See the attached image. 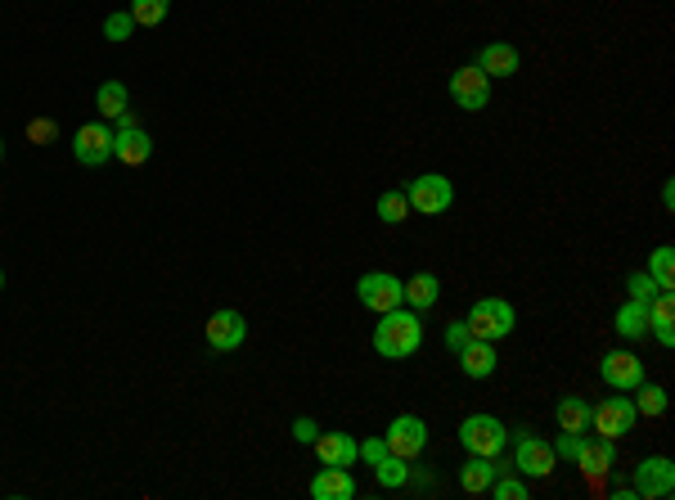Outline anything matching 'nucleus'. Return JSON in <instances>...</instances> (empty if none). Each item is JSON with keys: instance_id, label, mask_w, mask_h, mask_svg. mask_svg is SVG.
Returning <instances> with one entry per match:
<instances>
[{"instance_id": "1", "label": "nucleus", "mask_w": 675, "mask_h": 500, "mask_svg": "<svg viewBox=\"0 0 675 500\" xmlns=\"http://www.w3.org/2000/svg\"><path fill=\"white\" fill-rule=\"evenodd\" d=\"M419 343H423L419 311H405V302H401V307H392V311L378 316V325H374V352L378 356H387V361H405V356L419 352Z\"/></svg>"}, {"instance_id": "2", "label": "nucleus", "mask_w": 675, "mask_h": 500, "mask_svg": "<svg viewBox=\"0 0 675 500\" xmlns=\"http://www.w3.org/2000/svg\"><path fill=\"white\" fill-rule=\"evenodd\" d=\"M513 325H518V316H513V307L504 298H477L473 311H468V334L482 338V343H500V338H509Z\"/></svg>"}, {"instance_id": "3", "label": "nucleus", "mask_w": 675, "mask_h": 500, "mask_svg": "<svg viewBox=\"0 0 675 500\" xmlns=\"http://www.w3.org/2000/svg\"><path fill=\"white\" fill-rule=\"evenodd\" d=\"M405 199H410V212H423V217H441V212L455 203V185L441 172H423L405 185Z\"/></svg>"}, {"instance_id": "4", "label": "nucleus", "mask_w": 675, "mask_h": 500, "mask_svg": "<svg viewBox=\"0 0 675 500\" xmlns=\"http://www.w3.org/2000/svg\"><path fill=\"white\" fill-rule=\"evenodd\" d=\"M459 442H464L468 455H500L504 442H509V428L500 424L495 415H468L464 424H459Z\"/></svg>"}, {"instance_id": "5", "label": "nucleus", "mask_w": 675, "mask_h": 500, "mask_svg": "<svg viewBox=\"0 0 675 500\" xmlns=\"http://www.w3.org/2000/svg\"><path fill=\"white\" fill-rule=\"evenodd\" d=\"M356 298H360V307L365 311L383 316V311H392V307H401L405 302V284L396 280V275H387V271H369V275H360L356 280Z\"/></svg>"}, {"instance_id": "6", "label": "nucleus", "mask_w": 675, "mask_h": 500, "mask_svg": "<svg viewBox=\"0 0 675 500\" xmlns=\"http://www.w3.org/2000/svg\"><path fill=\"white\" fill-rule=\"evenodd\" d=\"M513 469H518L522 478H549V473L558 469V455H554V446L540 442V437L518 433L513 437Z\"/></svg>"}, {"instance_id": "7", "label": "nucleus", "mask_w": 675, "mask_h": 500, "mask_svg": "<svg viewBox=\"0 0 675 500\" xmlns=\"http://www.w3.org/2000/svg\"><path fill=\"white\" fill-rule=\"evenodd\" d=\"M450 100L468 113H482L486 104H491V77H486L477 64L455 68V73H450Z\"/></svg>"}, {"instance_id": "8", "label": "nucleus", "mask_w": 675, "mask_h": 500, "mask_svg": "<svg viewBox=\"0 0 675 500\" xmlns=\"http://www.w3.org/2000/svg\"><path fill=\"white\" fill-rule=\"evenodd\" d=\"M635 401L630 397H608L599 401V406H590V424L599 437H608V442H617V437H626L630 428H635Z\"/></svg>"}, {"instance_id": "9", "label": "nucleus", "mask_w": 675, "mask_h": 500, "mask_svg": "<svg viewBox=\"0 0 675 500\" xmlns=\"http://www.w3.org/2000/svg\"><path fill=\"white\" fill-rule=\"evenodd\" d=\"M72 158L81 167L108 163L113 158V131H108V122H86V127L72 131Z\"/></svg>"}, {"instance_id": "10", "label": "nucleus", "mask_w": 675, "mask_h": 500, "mask_svg": "<svg viewBox=\"0 0 675 500\" xmlns=\"http://www.w3.org/2000/svg\"><path fill=\"white\" fill-rule=\"evenodd\" d=\"M383 442H387V451L392 455L414 460V455H423V446H428V424H423L419 415H396L392 424H387Z\"/></svg>"}, {"instance_id": "11", "label": "nucleus", "mask_w": 675, "mask_h": 500, "mask_svg": "<svg viewBox=\"0 0 675 500\" xmlns=\"http://www.w3.org/2000/svg\"><path fill=\"white\" fill-rule=\"evenodd\" d=\"M675 491V464L666 455H644L635 469V496H648V500H662Z\"/></svg>"}, {"instance_id": "12", "label": "nucleus", "mask_w": 675, "mask_h": 500, "mask_svg": "<svg viewBox=\"0 0 675 500\" xmlns=\"http://www.w3.org/2000/svg\"><path fill=\"white\" fill-rule=\"evenodd\" d=\"M599 379L608 383L612 392H635L644 383V361L635 352H608L599 361Z\"/></svg>"}, {"instance_id": "13", "label": "nucleus", "mask_w": 675, "mask_h": 500, "mask_svg": "<svg viewBox=\"0 0 675 500\" xmlns=\"http://www.w3.org/2000/svg\"><path fill=\"white\" fill-rule=\"evenodd\" d=\"M243 338H248V320L239 311L234 307L212 311V320H207V347L212 352H234V347H243Z\"/></svg>"}, {"instance_id": "14", "label": "nucleus", "mask_w": 675, "mask_h": 500, "mask_svg": "<svg viewBox=\"0 0 675 500\" xmlns=\"http://www.w3.org/2000/svg\"><path fill=\"white\" fill-rule=\"evenodd\" d=\"M149 154H153L149 131H144L140 122H117V131H113V158L117 163L140 167V163H149Z\"/></svg>"}, {"instance_id": "15", "label": "nucleus", "mask_w": 675, "mask_h": 500, "mask_svg": "<svg viewBox=\"0 0 675 500\" xmlns=\"http://www.w3.org/2000/svg\"><path fill=\"white\" fill-rule=\"evenodd\" d=\"M311 496L315 500H356L360 487H356V478H351V469H342V464H324V469L311 478Z\"/></svg>"}, {"instance_id": "16", "label": "nucleus", "mask_w": 675, "mask_h": 500, "mask_svg": "<svg viewBox=\"0 0 675 500\" xmlns=\"http://www.w3.org/2000/svg\"><path fill=\"white\" fill-rule=\"evenodd\" d=\"M311 446H315V455H320V464H342V469L360 464V442L351 433H320Z\"/></svg>"}, {"instance_id": "17", "label": "nucleus", "mask_w": 675, "mask_h": 500, "mask_svg": "<svg viewBox=\"0 0 675 500\" xmlns=\"http://www.w3.org/2000/svg\"><path fill=\"white\" fill-rule=\"evenodd\" d=\"M455 356H459V370H464V379H491V374H495V343L468 338Z\"/></svg>"}, {"instance_id": "18", "label": "nucleus", "mask_w": 675, "mask_h": 500, "mask_svg": "<svg viewBox=\"0 0 675 500\" xmlns=\"http://www.w3.org/2000/svg\"><path fill=\"white\" fill-rule=\"evenodd\" d=\"M648 329L662 347H675V298L671 289H662L653 302H648Z\"/></svg>"}, {"instance_id": "19", "label": "nucleus", "mask_w": 675, "mask_h": 500, "mask_svg": "<svg viewBox=\"0 0 675 500\" xmlns=\"http://www.w3.org/2000/svg\"><path fill=\"white\" fill-rule=\"evenodd\" d=\"M572 464L585 473V478H603V473H612V464H617V446H612L608 437H599V442H585L581 455H576Z\"/></svg>"}, {"instance_id": "20", "label": "nucleus", "mask_w": 675, "mask_h": 500, "mask_svg": "<svg viewBox=\"0 0 675 500\" xmlns=\"http://www.w3.org/2000/svg\"><path fill=\"white\" fill-rule=\"evenodd\" d=\"M518 50L513 46H504V41H491V46H482L477 50V68H482L486 77H513L518 73Z\"/></svg>"}, {"instance_id": "21", "label": "nucleus", "mask_w": 675, "mask_h": 500, "mask_svg": "<svg viewBox=\"0 0 675 500\" xmlns=\"http://www.w3.org/2000/svg\"><path fill=\"white\" fill-rule=\"evenodd\" d=\"M495 473H500V464H495L491 455H468L464 469H459V487H464L468 496H477V491H486L495 482Z\"/></svg>"}, {"instance_id": "22", "label": "nucleus", "mask_w": 675, "mask_h": 500, "mask_svg": "<svg viewBox=\"0 0 675 500\" xmlns=\"http://www.w3.org/2000/svg\"><path fill=\"white\" fill-rule=\"evenodd\" d=\"M405 284V302H410L414 311H428V307H437V298H441V280L432 271H419V275H410V280H401Z\"/></svg>"}, {"instance_id": "23", "label": "nucleus", "mask_w": 675, "mask_h": 500, "mask_svg": "<svg viewBox=\"0 0 675 500\" xmlns=\"http://www.w3.org/2000/svg\"><path fill=\"white\" fill-rule=\"evenodd\" d=\"M612 325H617L621 338H644L648 334V302H621L617 316H612Z\"/></svg>"}, {"instance_id": "24", "label": "nucleus", "mask_w": 675, "mask_h": 500, "mask_svg": "<svg viewBox=\"0 0 675 500\" xmlns=\"http://www.w3.org/2000/svg\"><path fill=\"white\" fill-rule=\"evenodd\" d=\"M554 419L563 433H585V428H590V406H585L581 397H563L554 406Z\"/></svg>"}, {"instance_id": "25", "label": "nucleus", "mask_w": 675, "mask_h": 500, "mask_svg": "<svg viewBox=\"0 0 675 500\" xmlns=\"http://www.w3.org/2000/svg\"><path fill=\"white\" fill-rule=\"evenodd\" d=\"M95 109L104 113V118H113V122H117L126 109H131V95H126V86H122V82H104V86L95 91Z\"/></svg>"}, {"instance_id": "26", "label": "nucleus", "mask_w": 675, "mask_h": 500, "mask_svg": "<svg viewBox=\"0 0 675 500\" xmlns=\"http://www.w3.org/2000/svg\"><path fill=\"white\" fill-rule=\"evenodd\" d=\"M374 478H378V487H396V491H401L405 482H410V460H401V455L387 451L383 460L374 464Z\"/></svg>"}, {"instance_id": "27", "label": "nucleus", "mask_w": 675, "mask_h": 500, "mask_svg": "<svg viewBox=\"0 0 675 500\" xmlns=\"http://www.w3.org/2000/svg\"><path fill=\"white\" fill-rule=\"evenodd\" d=\"M666 406H671V397H666V388H657V383H639L635 388V415H666Z\"/></svg>"}, {"instance_id": "28", "label": "nucleus", "mask_w": 675, "mask_h": 500, "mask_svg": "<svg viewBox=\"0 0 675 500\" xmlns=\"http://www.w3.org/2000/svg\"><path fill=\"white\" fill-rule=\"evenodd\" d=\"M405 217H410V199H405V190L378 194V221H387V226H401Z\"/></svg>"}, {"instance_id": "29", "label": "nucleus", "mask_w": 675, "mask_h": 500, "mask_svg": "<svg viewBox=\"0 0 675 500\" xmlns=\"http://www.w3.org/2000/svg\"><path fill=\"white\" fill-rule=\"evenodd\" d=\"M648 275L657 280V289H675V248L671 244L648 257Z\"/></svg>"}, {"instance_id": "30", "label": "nucleus", "mask_w": 675, "mask_h": 500, "mask_svg": "<svg viewBox=\"0 0 675 500\" xmlns=\"http://www.w3.org/2000/svg\"><path fill=\"white\" fill-rule=\"evenodd\" d=\"M171 0H131V19L135 28H158L162 19H167Z\"/></svg>"}, {"instance_id": "31", "label": "nucleus", "mask_w": 675, "mask_h": 500, "mask_svg": "<svg viewBox=\"0 0 675 500\" xmlns=\"http://www.w3.org/2000/svg\"><path fill=\"white\" fill-rule=\"evenodd\" d=\"M486 491H491L495 500H527V496H531V487H527V482H522V478H513V473H504V469L495 473V482H491Z\"/></svg>"}, {"instance_id": "32", "label": "nucleus", "mask_w": 675, "mask_h": 500, "mask_svg": "<svg viewBox=\"0 0 675 500\" xmlns=\"http://www.w3.org/2000/svg\"><path fill=\"white\" fill-rule=\"evenodd\" d=\"M131 32H135V19H131V10H117V14H108V19H104V37L113 41V46H122V41H131Z\"/></svg>"}, {"instance_id": "33", "label": "nucleus", "mask_w": 675, "mask_h": 500, "mask_svg": "<svg viewBox=\"0 0 675 500\" xmlns=\"http://www.w3.org/2000/svg\"><path fill=\"white\" fill-rule=\"evenodd\" d=\"M626 289H630V298H635V302H653L657 293H662V289H657V280H653L648 271H635V275H630Z\"/></svg>"}, {"instance_id": "34", "label": "nucleus", "mask_w": 675, "mask_h": 500, "mask_svg": "<svg viewBox=\"0 0 675 500\" xmlns=\"http://www.w3.org/2000/svg\"><path fill=\"white\" fill-rule=\"evenodd\" d=\"M549 446H554L558 460H576V455H581V446H585V433H563V428H558V437Z\"/></svg>"}, {"instance_id": "35", "label": "nucleus", "mask_w": 675, "mask_h": 500, "mask_svg": "<svg viewBox=\"0 0 675 500\" xmlns=\"http://www.w3.org/2000/svg\"><path fill=\"white\" fill-rule=\"evenodd\" d=\"M54 136H59V127H54L50 118H41V122H27V140H32V145H50Z\"/></svg>"}, {"instance_id": "36", "label": "nucleus", "mask_w": 675, "mask_h": 500, "mask_svg": "<svg viewBox=\"0 0 675 500\" xmlns=\"http://www.w3.org/2000/svg\"><path fill=\"white\" fill-rule=\"evenodd\" d=\"M468 338H473V334H468V320H450V325H446V347H450V352H459Z\"/></svg>"}, {"instance_id": "37", "label": "nucleus", "mask_w": 675, "mask_h": 500, "mask_svg": "<svg viewBox=\"0 0 675 500\" xmlns=\"http://www.w3.org/2000/svg\"><path fill=\"white\" fill-rule=\"evenodd\" d=\"M383 455H387V442H383V437H369V442H360V460H365V464H378Z\"/></svg>"}, {"instance_id": "38", "label": "nucleus", "mask_w": 675, "mask_h": 500, "mask_svg": "<svg viewBox=\"0 0 675 500\" xmlns=\"http://www.w3.org/2000/svg\"><path fill=\"white\" fill-rule=\"evenodd\" d=\"M293 437H297L302 446H311L315 437H320V424H315V419H297V424H293Z\"/></svg>"}, {"instance_id": "39", "label": "nucleus", "mask_w": 675, "mask_h": 500, "mask_svg": "<svg viewBox=\"0 0 675 500\" xmlns=\"http://www.w3.org/2000/svg\"><path fill=\"white\" fill-rule=\"evenodd\" d=\"M0 289H5V271H0Z\"/></svg>"}, {"instance_id": "40", "label": "nucleus", "mask_w": 675, "mask_h": 500, "mask_svg": "<svg viewBox=\"0 0 675 500\" xmlns=\"http://www.w3.org/2000/svg\"><path fill=\"white\" fill-rule=\"evenodd\" d=\"M0 158H5V140H0Z\"/></svg>"}]
</instances>
